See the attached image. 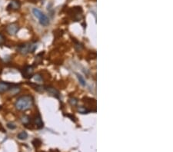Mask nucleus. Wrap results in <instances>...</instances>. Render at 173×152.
Here are the masks:
<instances>
[{
  "instance_id": "1",
  "label": "nucleus",
  "mask_w": 173,
  "mask_h": 152,
  "mask_svg": "<svg viewBox=\"0 0 173 152\" xmlns=\"http://www.w3.org/2000/svg\"><path fill=\"white\" fill-rule=\"evenodd\" d=\"M34 105V99L31 95H22L19 97L16 101L15 107L18 111H26L31 108Z\"/></svg>"
},
{
  "instance_id": "2",
  "label": "nucleus",
  "mask_w": 173,
  "mask_h": 152,
  "mask_svg": "<svg viewBox=\"0 0 173 152\" xmlns=\"http://www.w3.org/2000/svg\"><path fill=\"white\" fill-rule=\"evenodd\" d=\"M32 12H33V15L38 19V21H39V23L41 24L42 26H47L49 25V18H48L46 15L42 12L39 9H32Z\"/></svg>"
},
{
  "instance_id": "3",
  "label": "nucleus",
  "mask_w": 173,
  "mask_h": 152,
  "mask_svg": "<svg viewBox=\"0 0 173 152\" xmlns=\"http://www.w3.org/2000/svg\"><path fill=\"white\" fill-rule=\"evenodd\" d=\"M37 48V45L36 43L31 44H23L18 47V51L22 55H26L28 53H32L36 51Z\"/></svg>"
},
{
  "instance_id": "4",
  "label": "nucleus",
  "mask_w": 173,
  "mask_h": 152,
  "mask_svg": "<svg viewBox=\"0 0 173 152\" xmlns=\"http://www.w3.org/2000/svg\"><path fill=\"white\" fill-rule=\"evenodd\" d=\"M16 86V84H12V83L5 82V81H0V93H3L11 90L12 88Z\"/></svg>"
},
{
  "instance_id": "5",
  "label": "nucleus",
  "mask_w": 173,
  "mask_h": 152,
  "mask_svg": "<svg viewBox=\"0 0 173 152\" xmlns=\"http://www.w3.org/2000/svg\"><path fill=\"white\" fill-rule=\"evenodd\" d=\"M34 74V68L32 66H26L22 70V76L25 78H31Z\"/></svg>"
},
{
  "instance_id": "6",
  "label": "nucleus",
  "mask_w": 173,
  "mask_h": 152,
  "mask_svg": "<svg viewBox=\"0 0 173 152\" xmlns=\"http://www.w3.org/2000/svg\"><path fill=\"white\" fill-rule=\"evenodd\" d=\"M18 26L16 25V24H11V25L8 26L7 27V32H9V34L10 35H16V34L18 32Z\"/></svg>"
},
{
  "instance_id": "7",
  "label": "nucleus",
  "mask_w": 173,
  "mask_h": 152,
  "mask_svg": "<svg viewBox=\"0 0 173 152\" xmlns=\"http://www.w3.org/2000/svg\"><path fill=\"white\" fill-rule=\"evenodd\" d=\"M46 91H47L49 92V94H50L51 95H52L53 97H55L57 98H59V96H60V94L59 92L58 91L52 87H49V86H46Z\"/></svg>"
},
{
  "instance_id": "8",
  "label": "nucleus",
  "mask_w": 173,
  "mask_h": 152,
  "mask_svg": "<svg viewBox=\"0 0 173 152\" xmlns=\"http://www.w3.org/2000/svg\"><path fill=\"white\" fill-rule=\"evenodd\" d=\"M34 122H35V125L36 126V127L38 129H41L44 126V124H43V121L42 117L39 115H37L35 116V118H34Z\"/></svg>"
},
{
  "instance_id": "9",
  "label": "nucleus",
  "mask_w": 173,
  "mask_h": 152,
  "mask_svg": "<svg viewBox=\"0 0 173 152\" xmlns=\"http://www.w3.org/2000/svg\"><path fill=\"white\" fill-rule=\"evenodd\" d=\"M21 4L19 2L18 0H12L11 2L9 3L8 9H13V10H16V9H18L20 8Z\"/></svg>"
},
{
  "instance_id": "10",
  "label": "nucleus",
  "mask_w": 173,
  "mask_h": 152,
  "mask_svg": "<svg viewBox=\"0 0 173 152\" xmlns=\"http://www.w3.org/2000/svg\"><path fill=\"white\" fill-rule=\"evenodd\" d=\"M21 121H22V124H23L24 125H26V126L28 125H29V124L31 123L30 117H28V116H27V115H24V116H22V118H21Z\"/></svg>"
},
{
  "instance_id": "11",
  "label": "nucleus",
  "mask_w": 173,
  "mask_h": 152,
  "mask_svg": "<svg viewBox=\"0 0 173 152\" xmlns=\"http://www.w3.org/2000/svg\"><path fill=\"white\" fill-rule=\"evenodd\" d=\"M17 138H18L19 140H22V141L26 140L27 138H28V134L26 133V131H22V132H20V133H19V134L17 135Z\"/></svg>"
},
{
  "instance_id": "12",
  "label": "nucleus",
  "mask_w": 173,
  "mask_h": 152,
  "mask_svg": "<svg viewBox=\"0 0 173 152\" xmlns=\"http://www.w3.org/2000/svg\"><path fill=\"white\" fill-rule=\"evenodd\" d=\"M77 78H78V80L79 81L80 84L82 85V86H85L86 85V83H85V81L84 79V78L81 75H79V74H77Z\"/></svg>"
},
{
  "instance_id": "13",
  "label": "nucleus",
  "mask_w": 173,
  "mask_h": 152,
  "mask_svg": "<svg viewBox=\"0 0 173 152\" xmlns=\"http://www.w3.org/2000/svg\"><path fill=\"white\" fill-rule=\"evenodd\" d=\"M78 111L80 112V113H82V114H87V113H89V112L90 111V110H88L87 108H85V107H79Z\"/></svg>"
},
{
  "instance_id": "14",
  "label": "nucleus",
  "mask_w": 173,
  "mask_h": 152,
  "mask_svg": "<svg viewBox=\"0 0 173 152\" xmlns=\"http://www.w3.org/2000/svg\"><path fill=\"white\" fill-rule=\"evenodd\" d=\"M33 144H34V146L36 147V148H38V147H39L41 145V141L38 140V139H35L34 141H33Z\"/></svg>"
},
{
  "instance_id": "15",
  "label": "nucleus",
  "mask_w": 173,
  "mask_h": 152,
  "mask_svg": "<svg viewBox=\"0 0 173 152\" xmlns=\"http://www.w3.org/2000/svg\"><path fill=\"white\" fill-rule=\"evenodd\" d=\"M69 103L72 105H77V103H78V101H77V99L74 98H72L69 99Z\"/></svg>"
},
{
  "instance_id": "16",
  "label": "nucleus",
  "mask_w": 173,
  "mask_h": 152,
  "mask_svg": "<svg viewBox=\"0 0 173 152\" xmlns=\"http://www.w3.org/2000/svg\"><path fill=\"white\" fill-rule=\"evenodd\" d=\"M6 126H7L8 128L11 129V130H14V129L16 128V125H15L13 123H8Z\"/></svg>"
},
{
  "instance_id": "17",
  "label": "nucleus",
  "mask_w": 173,
  "mask_h": 152,
  "mask_svg": "<svg viewBox=\"0 0 173 152\" xmlns=\"http://www.w3.org/2000/svg\"><path fill=\"white\" fill-rule=\"evenodd\" d=\"M34 79H35L36 81H42V77H41L39 75H36L34 76Z\"/></svg>"
},
{
  "instance_id": "18",
  "label": "nucleus",
  "mask_w": 173,
  "mask_h": 152,
  "mask_svg": "<svg viewBox=\"0 0 173 152\" xmlns=\"http://www.w3.org/2000/svg\"><path fill=\"white\" fill-rule=\"evenodd\" d=\"M4 42H5V38H4V36L2 35V34H0V45L3 44Z\"/></svg>"
}]
</instances>
